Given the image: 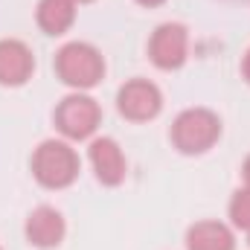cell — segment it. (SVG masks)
<instances>
[{
  "instance_id": "4",
  "label": "cell",
  "mask_w": 250,
  "mask_h": 250,
  "mask_svg": "<svg viewBox=\"0 0 250 250\" xmlns=\"http://www.w3.org/2000/svg\"><path fill=\"white\" fill-rule=\"evenodd\" d=\"M53 123H56V128H59V134H62L64 140L82 143V140H90L99 131V125H102V108H99V102L90 93L73 90V93H67L62 102L56 105Z\"/></svg>"
},
{
  "instance_id": "14",
  "label": "cell",
  "mask_w": 250,
  "mask_h": 250,
  "mask_svg": "<svg viewBox=\"0 0 250 250\" xmlns=\"http://www.w3.org/2000/svg\"><path fill=\"white\" fill-rule=\"evenodd\" d=\"M242 178H245V189L250 192V154L245 157V163H242Z\"/></svg>"
},
{
  "instance_id": "15",
  "label": "cell",
  "mask_w": 250,
  "mask_h": 250,
  "mask_svg": "<svg viewBox=\"0 0 250 250\" xmlns=\"http://www.w3.org/2000/svg\"><path fill=\"white\" fill-rule=\"evenodd\" d=\"M134 3H140V6H146V9H157V6H163L166 0H134Z\"/></svg>"
},
{
  "instance_id": "2",
  "label": "cell",
  "mask_w": 250,
  "mask_h": 250,
  "mask_svg": "<svg viewBox=\"0 0 250 250\" xmlns=\"http://www.w3.org/2000/svg\"><path fill=\"white\" fill-rule=\"evenodd\" d=\"M59 82L67 84L70 90H82L87 93L90 87H96L105 79V56L87 44V41H70L53 59Z\"/></svg>"
},
{
  "instance_id": "17",
  "label": "cell",
  "mask_w": 250,
  "mask_h": 250,
  "mask_svg": "<svg viewBox=\"0 0 250 250\" xmlns=\"http://www.w3.org/2000/svg\"><path fill=\"white\" fill-rule=\"evenodd\" d=\"M248 245H250V230H248Z\"/></svg>"
},
{
  "instance_id": "7",
  "label": "cell",
  "mask_w": 250,
  "mask_h": 250,
  "mask_svg": "<svg viewBox=\"0 0 250 250\" xmlns=\"http://www.w3.org/2000/svg\"><path fill=\"white\" fill-rule=\"evenodd\" d=\"M87 160L102 187H120L128 175V160L114 137H93L87 148Z\"/></svg>"
},
{
  "instance_id": "12",
  "label": "cell",
  "mask_w": 250,
  "mask_h": 250,
  "mask_svg": "<svg viewBox=\"0 0 250 250\" xmlns=\"http://www.w3.org/2000/svg\"><path fill=\"white\" fill-rule=\"evenodd\" d=\"M227 212H230V224H233L236 230H245V233H248L250 230V192L248 189L233 192Z\"/></svg>"
},
{
  "instance_id": "8",
  "label": "cell",
  "mask_w": 250,
  "mask_h": 250,
  "mask_svg": "<svg viewBox=\"0 0 250 250\" xmlns=\"http://www.w3.org/2000/svg\"><path fill=\"white\" fill-rule=\"evenodd\" d=\"M23 236L29 242V248L38 250H56L67 236V221L56 207H35L26 221H23Z\"/></svg>"
},
{
  "instance_id": "5",
  "label": "cell",
  "mask_w": 250,
  "mask_h": 250,
  "mask_svg": "<svg viewBox=\"0 0 250 250\" xmlns=\"http://www.w3.org/2000/svg\"><path fill=\"white\" fill-rule=\"evenodd\" d=\"M148 59L157 70H181L189 59V29L178 21L160 23L148 38Z\"/></svg>"
},
{
  "instance_id": "3",
  "label": "cell",
  "mask_w": 250,
  "mask_h": 250,
  "mask_svg": "<svg viewBox=\"0 0 250 250\" xmlns=\"http://www.w3.org/2000/svg\"><path fill=\"white\" fill-rule=\"evenodd\" d=\"M169 140L187 157L207 154L221 140V117L209 108H187L175 117L169 128Z\"/></svg>"
},
{
  "instance_id": "6",
  "label": "cell",
  "mask_w": 250,
  "mask_h": 250,
  "mask_svg": "<svg viewBox=\"0 0 250 250\" xmlns=\"http://www.w3.org/2000/svg\"><path fill=\"white\" fill-rule=\"evenodd\" d=\"M117 111L128 123H151L163 111V93L148 79H128L117 90Z\"/></svg>"
},
{
  "instance_id": "9",
  "label": "cell",
  "mask_w": 250,
  "mask_h": 250,
  "mask_svg": "<svg viewBox=\"0 0 250 250\" xmlns=\"http://www.w3.org/2000/svg\"><path fill=\"white\" fill-rule=\"evenodd\" d=\"M35 73V53L21 38H0V84L23 87Z\"/></svg>"
},
{
  "instance_id": "11",
  "label": "cell",
  "mask_w": 250,
  "mask_h": 250,
  "mask_svg": "<svg viewBox=\"0 0 250 250\" xmlns=\"http://www.w3.org/2000/svg\"><path fill=\"white\" fill-rule=\"evenodd\" d=\"M35 23L44 35L59 38L76 23V3L73 0H38Z\"/></svg>"
},
{
  "instance_id": "18",
  "label": "cell",
  "mask_w": 250,
  "mask_h": 250,
  "mask_svg": "<svg viewBox=\"0 0 250 250\" xmlns=\"http://www.w3.org/2000/svg\"><path fill=\"white\" fill-rule=\"evenodd\" d=\"M0 250H3V248H0Z\"/></svg>"
},
{
  "instance_id": "16",
  "label": "cell",
  "mask_w": 250,
  "mask_h": 250,
  "mask_svg": "<svg viewBox=\"0 0 250 250\" xmlns=\"http://www.w3.org/2000/svg\"><path fill=\"white\" fill-rule=\"evenodd\" d=\"M73 3H76V6H82V3H93V0H73Z\"/></svg>"
},
{
  "instance_id": "10",
  "label": "cell",
  "mask_w": 250,
  "mask_h": 250,
  "mask_svg": "<svg viewBox=\"0 0 250 250\" xmlns=\"http://www.w3.org/2000/svg\"><path fill=\"white\" fill-rule=\"evenodd\" d=\"M187 250H236V236L224 221H195L187 230Z\"/></svg>"
},
{
  "instance_id": "13",
  "label": "cell",
  "mask_w": 250,
  "mask_h": 250,
  "mask_svg": "<svg viewBox=\"0 0 250 250\" xmlns=\"http://www.w3.org/2000/svg\"><path fill=\"white\" fill-rule=\"evenodd\" d=\"M242 79L250 84V47H248V53L242 56Z\"/></svg>"
},
{
  "instance_id": "1",
  "label": "cell",
  "mask_w": 250,
  "mask_h": 250,
  "mask_svg": "<svg viewBox=\"0 0 250 250\" xmlns=\"http://www.w3.org/2000/svg\"><path fill=\"white\" fill-rule=\"evenodd\" d=\"M32 178L44 189H67L79 181L82 160L67 140H44L29 157Z\"/></svg>"
}]
</instances>
